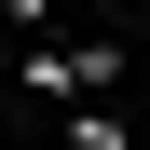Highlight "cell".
<instances>
[{"label": "cell", "instance_id": "3", "mask_svg": "<svg viewBox=\"0 0 150 150\" xmlns=\"http://www.w3.org/2000/svg\"><path fill=\"white\" fill-rule=\"evenodd\" d=\"M28 14H41V0H0V28H28Z\"/></svg>", "mask_w": 150, "mask_h": 150}, {"label": "cell", "instance_id": "1", "mask_svg": "<svg viewBox=\"0 0 150 150\" xmlns=\"http://www.w3.org/2000/svg\"><path fill=\"white\" fill-rule=\"evenodd\" d=\"M28 82H41V96H96V82H109V41H82V55H68V41H41Z\"/></svg>", "mask_w": 150, "mask_h": 150}, {"label": "cell", "instance_id": "2", "mask_svg": "<svg viewBox=\"0 0 150 150\" xmlns=\"http://www.w3.org/2000/svg\"><path fill=\"white\" fill-rule=\"evenodd\" d=\"M55 150H123V123H109V109H68V137H55Z\"/></svg>", "mask_w": 150, "mask_h": 150}]
</instances>
